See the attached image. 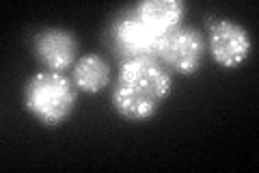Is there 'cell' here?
<instances>
[{"mask_svg": "<svg viewBox=\"0 0 259 173\" xmlns=\"http://www.w3.org/2000/svg\"><path fill=\"white\" fill-rule=\"evenodd\" d=\"M171 72L156 59H132L121 63L115 80L112 104L127 121L153 117L171 93Z\"/></svg>", "mask_w": 259, "mask_h": 173, "instance_id": "6da1fadb", "label": "cell"}, {"mask_svg": "<svg viewBox=\"0 0 259 173\" xmlns=\"http://www.w3.org/2000/svg\"><path fill=\"white\" fill-rule=\"evenodd\" d=\"M24 106L44 126H61L76 109V85L61 72H39L24 87Z\"/></svg>", "mask_w": 259, "mask_h": 173, "instance_id": "7a4b0ae2", "label": "cell"}, {"mask_svg": "<svg viewBox=\"0 0 259 173\" xmlns=\"http://www.w3.org/2000/svg\"><path fill=\"white\" fill-rule=\"evenodd\" d=\"M134 15L156 35H164L175 26H182L186 5L182 0H143L136 5Z\"/></svg>", "mask_w": 259, "mask_h": 173, "instance_id": "52a82bcc", "label": "cell"}, {"mask_svg": "<svg viewBox=\"0 0 259 173\" xmlns=\"http://www.w3.org/2000/svg\"><path fill=\"white\" fill-rule=\"evenodd\" d=\"M160 37L162 35H156L136 15H132V18H123L115 24L112 46L123 63L132 59H156Z\"/></svg>", "mask_w": 259, "mask_h": 173, "instance_id": "5b68a950", "label": "cell"}, {"mask_svg": "<svg viewBox=\"0 0 259 173\" xmlns=\"http://www.w3.org/2000/svg\"><path fill=\"white\" fill-rule=\"evenodd\" d=\"M71 80L84 93H100L110 82V65L100 54H84L71 67Z\"/></svg>", "mask_w": 259, "mask_h": 173, "instance_id": "ba28073f", "label": "cell"}, {"mask_svg": "<svg viewBox=\"0 0 259 173\" xmlns=\"http://www.w3.org/2000/svg\"><path fill=\"white\" fill-rule=\"evenodd\" d=\"M35 54L48 72L63 74L78 61V39L67 28H44L35 35Z\"/></svg>", "mask_w": 259, "mask_h": 173, "instance_id": "8992f818", "label": "cell"}, {"mask_svg": "<svg viewBox=\"0 0 259 173\" xmlns=\"http://www.w3.org/2000/svg\"><path fill=\"white\" fill-rule=\"evenodd\" d=\"M205 48V39L197 28L175 26L160 37L156 61H160L166 70H173L175 74L190 76L199 70Z\"/></svg>", "mask_w": 259, "mask_h": 173, "instance_id": "3957f363", "label": "cell"}, {"mask_svg": "<svg viewBox=\"0 0 259 173\" xmlns=\"http://www.w3.org/2000/svg\"><path fill=\"white\" fill-rule=\"evenodd\" d=\"M205 46L212 59L225 70L240 67L253 50L248 30L233 20H216L207 30Z\"/></svg>", "mask_w": 259, "mask_h": 173, "instance_id": "277c9868", "label": "cell"}]
</instances>
